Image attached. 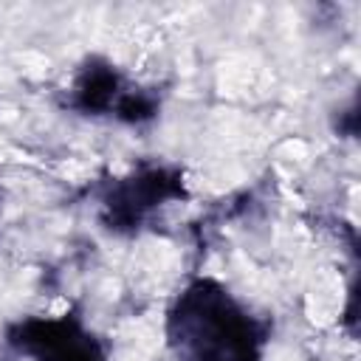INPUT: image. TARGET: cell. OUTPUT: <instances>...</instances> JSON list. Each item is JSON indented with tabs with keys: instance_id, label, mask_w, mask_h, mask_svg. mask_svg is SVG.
I'll return each instance as SVG.
<instances>
[{
	"instance_id": "obj_1",
	"label": "cell",
	"mask_w": 361,
	"mask_h": 361,
	"mask_svg": "<svg viewBox=\"0 0 361 361\" xmlns=\"http://www.w3.org/2000/svg\"><path fill=\"white\" fill-rule=\"evenodd\" d=\"M172 344L183 361H257L251 319L212 282H197L180 296Z\"/></svg>"
}]
</instances>
